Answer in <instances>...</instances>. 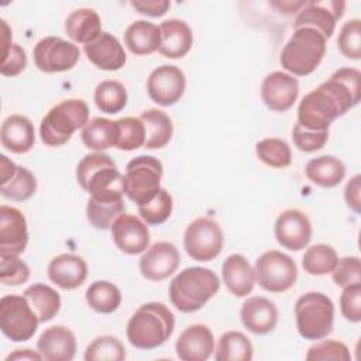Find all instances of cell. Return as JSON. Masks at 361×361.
<instances>
[{"label": "cell", "instance_id": "6da1fadb", "mask_svg": "<svg viewBox=\"0 0 361 361\" xmlns=\"http://www.w3.org/2000/svg\"><path fill=\"white\" fill-rule=\"evenodd\" d=\"M361 99V73L354 68L337 69L326 82L303 96L298 107V123L313 131L329 130L330 124Z\"/></svg>", "mask_w": 361, "mask_h": 361}, {"label": "cell", "instance_id": "7a4b0ae2", "mask_svg": "<svg viewBox=\"0 0 361 361\" xmlns=\"http://www.w3.org/2000/svg\"><path fill=\"white\" fill-rule=\"evenodd\" d=\"M175 316L159 302L141 305L130 317L126 329L130 344L138 350L161 347L173 333Z\"/></svg>", "mask_w": 361, "mask_h": 361}, {"label": "cell", "instance_id": "3957f363", "mask_svg": "<svg viewBox=\"0 0 361 361\" xmlns=\"http://www.w3.org/2000/svg\"><path fill=\"white\" fill-rule=\"evenodd\" d=\"M220 289L214 271L203 267H189L180 271L169 283V300L182 313L202 309Z\"/></svg>", "mask_w": 361, "mask_h": 361}, {"label": "cell", "instance_id": "277c9868", "mask_svg": "<svg viewBox=\"0 0 361 361\" xmlns=\"http://www.w3.org/2000/svg\"><path fill=\"white\" fill-rule=\"evenodd\" d=\"M124 176L109 154L94 151L85 155L76 166V180L96 199H123Z\"/></svg>", "mask_w": 361, "mask_h": 361}, {"label": "cell", "instance_id": "5b68a950", "mask_svg": "<svg viewBox=\"0 0 361 361\" xmlns=\"http://www.w3.org/2000/svg\"><path fill=\"white\" fill-rule=\"evenodd\" d=\"M326 38L314 28H295L282 48L279 63L292 76H306L316 71L326 54Z\"/></svg>", "mask_w": 361, "mask_h": 361}, {"label": "cell", "instance_id": "8992f818", "mask_svg": "<svg viewBox=\"0 0 361 361\" xmlns=\"http://www.w3.org/2000/svg\"><path fill=\"white\" fill-rule=\"evenodd\" d=\"M89 121V107L82 99H68L54 106L41 120V141L48 147L66 144Z\"/></svg>", "mask_w": 361, "mask_h": 361}, {"label": "cell", "instance_id": "52a82bcc", "mask_svg": "<svg viewBox=\"0 0 361 361\" xmlns=\"http://www.w3.org/2000/svg\"><path fill=\"white\" fill-rule=\"evenodd\" d=\"M295 319L303 338L310 341L326 338L333 331L334 303L322 292H307L295 303Z\"/></svg>", "mask_w": 361, "mask_h": 361}, {"label": "cell", "instance_id": "ba28073f", "mask_svg": "<svg viewBox=\"0 0 361 361\" xmlns=\"http://www.w3.org/2000/svg\"><path fill=\"white\" fill-rule=\"evenodd\" d=\"M164 168L158 158L152 155H138L127 166L123 179L124 195L141 206L149 202L161 189Z\"/></svg>", "mask_w": 361, "mask_h": 361}, {"label": "cell", "instance_id": "9c48e42d", "mask_svg": "<svg viewBox=\"0 0 361 361\" xmlns=\"http://www.w3.org/2000/svg\"><path fill=\"white\" fill-rule=\"evenodd\" d=\"M255 282L271 293L289 290L298 279L296 262L278 250L261 254L254 265Z\"/></svg>", "mask_w": 361, "mask_h": 361}, {"label": "cell", "instance_id": "30bf717a", "mask_svg": "<svg viewBox=\"0 0 361 361\" xmlns=\"http://www.w3.org/2000/svg\"><path fill=\"white\" fill-rule=\"evenodd\" d=\"M38 324L39 320L24 295H6L0 299V329L8 340L16 343L30 340Z\"/></svg>", "mask_w": 361, "mask_h": 361}, {"label": "cell", "instance_id": "8fae6325", "mask_svg": "<svg viewBox=\"0 0 361 361\" xmlns=\"http://www.w3.org/2000/svg\"><path fill=\"white\" fill-rule=\"evenodd\" d=\"M224 237L219 223L210 217L193 220L185 230L183 248L186 254L200 262L214 259L223 250Z\"/></svg>", "mask_w": 361, "mask_h": 361}, {"label": "cell", "instance_id": "7c38bea8", "mask_svg": "<svg viewBox=\"0 0 361 361\" xmlns=\"http://www.w3.org/2000/svg\"><path fill=\"white\" fill-rule=\"evenodd\" d=\"M35 66L45 73H56L72 69L80 56L75 42L61 37H45L39 39L32 51Z\"/></svg>", "mask_w": 361, "mask_h": 361}, {"label": "cell", "instance_id": "4fadbf2b", "mask_svg": "<svg viewBox=\"0 0 361 361\" xmlns=\"http://www.w3.org/2000/svg\"><path fill=\"white\" fill-rule=\"evenodd\" d=\"M185 73L175 65H161L155 68L147 79L149 99L164 107L178 103L185 93Z\"/></svg>", "mask_w": 361, "mask_h": 361}, {"label": "cell", "instance_id": "5bb4252c", "mask_svg": "<svg viewBox=\"0 0 361 361\" xmlns=\"http://www.w3.org/2000/svg\"><path fill=\"white\" fill-rule=\"evenodd\" d=\"M344 7L345 3L338 0L306 1L293 21V28H314L329 39L336 30V23L343 17Z\"/></svg>", "mask_w": 361, "mask_h": 361}, {"label": "cell", "instance_id": "9a60e30c", "mask_svg": "<svg viewBox=\"0 0 361 361\" xmlns=\"http://www.w3.org/2000/svg\"><path fill=\"white\" fill-rule=\"evenodd\" d=\"M179 262L180 255L175 244L169 241H158L142 252L138 267L145 279L159 282L175 274Z\"/></svg>", "mask_w": 361, "mask_h": 361}, {"label": "cell", "instance_id": "2e32d148", "mask_svg": "<svg viewBox=\"0 0 361 361\" xmlns=\"http://www.w3.org/2000/svg\"><path fill=\"white\" fill-rule=\"evenodd\" d=\"M275 238L286 250L300 251L312 240V223L309 217L298 209L282 212L275 221Z\"/></svg>", "mask_w": 361, "mask_h": 361}, {"label": "cell", "instance_id": "e0dca14e", "mask_svg": "<svg viewBox=\"0 0 361 361\" xmlns=\"http://www.w3.org/2000/svg\"><path fill=\"white\" fill-rule=\"evenodd\" d=\"M116 247L127 254L137 255L149 245V231L147 223L134 214H120L110 227Z\"/></svg>", "mask_w": 361, "mask_h": 361}, {"label": "cell", "instance_id": "ac0fdd59", "mask_svg": "<svg viewBox=\"0 0 361 361\" xmlns=\"http://www.w3.org/2000/svg\"><path fill=\"white\" fill-rule=\"evenodd\" d=\"M299 96L298 79L286 72L275 71L268 73L261 85V99L264 104L274 110L283 113L289 110Z\"/></svg>", "mask_w": 361, "mask_h": 361}, {"label": "cell", "instance_id": "d6986e66", "mask_svg": "<svg viewBox=\"0 0 361 361\" xmlns=\"http://www.w3.org/2000/svg\"><path fill=\"white\" fill-rule=\"evenodd\" d=\"M28 244L24 214L11 206L0 207V255H20Z\"/></svg>", "mask_w": 361, "mask_h": 361}, {"label": "cell", "instance_id": "ffe728a7", "mask_svg": "<svg viewBox=\"0 0 361 361\" xmlns=\"http://www.w3.org/2000/svg\"><path fill=\"white\" fill-rule=\"evenodd\" d=\"M175 350L182 361H206L214 351L213 333L204 324H192L179 334Z\"/></svg>", "mask_w": 361, "mask_h": 361}, {"label": "cell", "instance_id": "44dd1931", "mask_svg": "<svg viewBox=\"0 0 361 361\" xmlns=\"http://www.w3.org/2000/svg\"><path fill=\"white\" fill-rule=\"evenodd\" d=\"M241 323L252 334L264 336L271 333L278 323L276 306L264 296L248 298L240 310Z\"/></svg>", "mask_w": 361, "mask_h": 361}, {"label": "cell", "instance_id": "7402d4cb", "mask_svg": "<svg viewBox=\"0 0 361 361\" xmlns=\"http://www.w3.org/2000/svg\"><path fill=\"white\" fill-rule=\"evenodd\" d=\"M37 351L45 361H71L76 354V337L65 326L48 327L37 341Z\"/></svg>", "mask_w": 361, "mask_h": 361}, {"label": "cell", "instance_id": "603a6c76", "mask_svg": "<svg viewBox=\"0 0 361 361\" xmlns=\"http://www.w3.org/2000/svg\"><path fill=\"white\" fill-rule=\"evenodd\" d=\"M87 59L102 71H118L127 61L120 41L110 32H102L94 41L83 45Z\"/></svg>", "mask_w": 361, "mask_h": 361}, {"label": "cell", "instance_id": "cb8c5ba5", "mask_svg": "<svg viewBox=\"0 0 361 361\" xmlns=\"http://www.w3.org/2000/svg\"><path fill=\"white\" fill-rule=\"evenodd\" d=\"M47 274L51 282L62 289L72 290L86 281L87 264L79 255L59 254L48 264Z\"/></svg>", "mask_w": 361, "mask_h": 361}, {"label": "cell", "instance_id": "d4e9b609", "mask_svg": "<svg viewBox=\"0 0 361 361\" xmlns=\"http://www.w3.org/2000/svg\"><path fill=\"white\" fill-rule=\"evenodd\" d=\"M221 278L228 292L237 298L250 295L255 285L254 268L241 254H231L224 259Z\"/></svg>", "mask_w": 361, "mask_h": 361}, {"label": "cell", "instance_id": "484cf974", "mask_svg": "<svg viewBox=\"0 0 361 361\" xmlns=\"http://www.w3.org/2000/svg\"><path fill=\"white\" fill-rule=\"evenodd\" d=\"M1 145L13 154H25L35 144V130L31 120L23 114L8 116L0 130Z\"/></svg>", "mask_w": 361, "mask_h": 361}, {"label": "cell", "instance_id": "4316f807", "mask_svg": "<svg viewBox=\"0 0 361 361\" xmlns=\"http://www.w3.org/2000/svg\"><path fill=\"white\" fill-rule=\"evenodd\" d=\"M161 45L159 54L169 59L183 58L192 48L193 34L190 27L178 18H169L159 24Z\"/></svg>", "mask_w": 361, "mask_h": 361}, {"label": "cell", "instance_id": "83f0119b", "mask_svg": "<svg viewBox=\"0 0 361 361\" xmlns=\"http://www.w3.org/2000/svg\"><path fill=\"white\" fill-rule=\"evenodd\" d=\"M124 44L134 55H151L161 45L159 27L147 20H137L124 31Z\"/></svg>", "mask_w": 361, "mask_h": 361}, {"label": "cell", "instance_id": "f1b7e54d", "mask_svg": "<svg viewBox=\"0 0 361 361\" xmlns=\"http://www.w3.org/2000/svg\"><path fill=\"white\" fill-rule=\"evenodd\" d=\"M65 32L75 44L86 45L103 32L100 17L93 8H78L66 17Z\"/></svg>", "mask_w": 361, "mask_h": 361}, {"label": "cell", "instance_id": "f546056e", "mask_svg": "<svg viewBox=\"0 0 361 361\" xmlns=\"http://www.w3.org/2000/svg\"><path fill=\"white\" fill-rule=\"evenodd\" d=\"M306 178L322 188H334L345 176V165L333 155H322L310 159L305 166Z\"/></svg>", "mask_w": 361, "mask_h": 361}, {"label": "cell", "instance_id": "4dcf8cb0", "mask_svg": "<svg viewBox=\"0 0 361 361\" xmlns=\"http://www.w3.org/2000/svg\"><path fill=\"white\" fill-rule=\"evenodd\" d=\"M140 120L145 127V148L159 149L171 141L173 134V124L165 111L158 109H148L141 113Z\"/></svg>", "mask_w": 361, "mask_h": 361}, {"label": "cell", "instance_id": "1f68e13d", "mask_svg": "<svg viewBox=\"0 0 361 361\" xmlns=\"http://www.w3.org/2000/svg\"><path fill=\"white\" fill-rule=\"evenodd\" d=\"M82 142L93 151H104L116 147L118 140L117 120H109L104 117H94L80 131Z\"/></svg>", "mask_w": 361, "mask_h": 361}, {"label": "cell", "instance_id": "d6a6232c", "mask_svg": "<svg viewBox=\"0 0 361 361\" xmlns=\"http://www.w3.org/2000/svg\"><path fill=\"white\" fill-rule=\"evenodd\" d=\"M24 296L37 314L39 323L49 322L58 314L61 309L59 293L45 283H34L28 286L24 290Z\"/></svg>", "mask_w": 361, "mask_h": 361}, {"label": "cell", "instance_id": "836d02e7", "mask_svg": "<svg viewBox=\"0 0 361 361\" xmlns=\"http://www.w3.org/2000/svg\"><path fill=\"white\" fill-rule=\"evenodd\" d=\"M254 348L251 341L241 331H226L220 336L214 360L217 361H250L252 360Z\"/></svg>", "mask_w": 361, "mask_h": 361}, {"label": "cell", "instance_id": "e575fe53", "mask_svg": "<svg viewBox=\"0 0 361 361\" xmlns=\"http://www.w3.org/2000/svg\"><path fill=\"white\" fill-rule=\"evenodd\" d=\"M85 296L89 307L103 314L116 312L121 303L120 289L109 281H96L90 283Z\"/></svg>", "mask_w": 361, "mask_h": 361}, {"label": "cell", "instance_id": "d590c367", "mask_svg": "<svg viewBox=\"0 0 361 361\" xmlns=\"http://www.w3.org/2000/svg\"><path fill=\"white\" fill-rule=\"evenodd\" d=\"M123 213V199H96L90 196L86 204V217L89 223L99 230L110 228L114 220Z\"/></svg>", "mask_w": 361, "mask_h": 361}, {"label": "cell", "instance_id": "8d00e7d4", "mask_svg": "<svg viewBox=\"0 0 361 361\" xmlns=\"http://www.w3.org/2000/svg\"><path fill=\"white\" fill-rule=\"evenodd\" d=\"M96 107L106 114H116L127 104V90L123 83L117 80H103L94 89Z\"/></svg>", "mask_w": 361, "mask_h": 361}, {"label": "cell", "instance_id": "74e56055", "mask_svg": "<svg viewBox=\"0 0 361 361\" xmlns=\"http://www.w3.org/2000/svg\"><path fill=\"white\" fill-rule=\"evenodd\" d=\"M338 261L337 252L331 245L316 244L309 247L302 257V267L310 275L330 274Z\"/></svg>", "mask_w": 361, "mask_h": 361}, {"label": "cell", "instance_id": "f35d334b", "mask_svg": "<svg viewBox=\"0 0 361 361\" xmlns=\"http://www.w3.org/2000/svg\"><path fill=\"white\" fill-rule=\"evenodd\" d=\"M37 192V179L25 166H17L16 173L6 182L0 183V193L10 200L24 202Z\"/></svg>", "mask_w": 361, "mask_h": 361}, {"label": "cell", "instance_id": "ab89813d", "mask_svg": "<svg viewBox=\"0 0 361 361\" xmlns=\"http://www.w3.org/2000/svg\"><path fill=\"white\" fill-rule=\"evenodd\" d=\"M258 159L271 168H286L292 162V151L281 138H264L255 144Z\"/></svg>", "mask_w": 361, "mask_h": 361}, {"label": "cell", "instance_id": "60d3db41", "mask_svg": "<svg viewBox=\"0 0 361 361\" xmlns=\"http://www.w3.org/2000/svg\"><path fill=\"white\" fill-rule=\"evenodd\" d=\"M83 358L86 361H123L126 348L117 337L100 336L86 347Z\"/></svg>", "mask_w": 361, "mask_h": 361}, {"label": "cell", "instance_id": "b9f144b4", "mask_svg": "<svg viewBox=\"0 0 361 361\" xmlns=\"http://www.w3.org/2000/svg\"><path fill=\"white\" fill-rule=\"evenodd\" d=\"M173 209V200L171 193L161 188L158 193L147 203L138 206L140 217L149 226H158L165 223Z\"/></svg>", "mask_w": 361, "mask_h": 361}, {"label": "cell", "instance_id": "7bdbcfd3", "mask_svg": "<svg viewBox=\"0 0 361 361\" xmlns=\"http://www.w3.org/2000/svg\"><path fill=\"white\" fill-rule=\"evenodd\" d=\"M118 140L116 148L121 151H134L145 144V127L140 117H124L117 120Z\"/></svg>", "mask_w": 361, "mask_h": 361}, {"label": "cell", "instance_id": "ee69618b", "mask_svg": "<svg viewBox=\"0 0 361 361\" xmlns=\"http://www.w3.org/2000/svg\"><path fill=\"white\" fill-rule=\"evenodd\" d=\"M340 52L348 59L361 58V21L358 18L348 20L343 24L337 38Z\"/></svg>", "mask_w": 361, "mask_h": 361}, {"label": "cell", "instance_id": "f6af8a7d", "mask_svg": "<svg viewBox=\"0 0 361 361\" xmlns=\"http://www.w3.org/2000/svg\"><path fill=\"white\" fill-rule=\"evenodd\" d=\"M306 360L309 361H350L351 354L348 347L336 340H323L313 344L307 353Z\"/></svg>", "mask_w": 361, "mask_h": 361}, {"label": "cell", "instance_id": "bcb514c9", "mask_svg": "<svg viewBox=\"0 0 361 361\" xmlns=\"http://www.w3.org/2000/svg\"><path fill=\"white\" fill-rule=\"evenodd\" d=\"M30 278V267L18 255H0V281L7 286H17Z\"/></svg>", "mask_w": 361, "mask_h": 361}, {"label": "cell", "instance_id": "7dc6e473", "mask_svg": "<svg viewBox=\"0 0 361 361\" xmlns=\"http://www.w3.org/2000/svg\"><path fill=\"white\" fill-rule=\"evenodd\" d=\"M330 274H331L333 282L340 288L361 283V262H360V258L355 257V255L340 258L337 261L334 269Z\"/></svg>", "mask_w": 361, "mask_h": 361}, {"label": "cell", "instance_id": "c3c4849f", "mask_svg": "<svg viewBox=\"0 0 361 361\" xmlns=\"http://www.w3.org/2000/svg\"><path fill=\"white\" fill-rule=\"evenodd\" d=\"M292 140L298 149L303 152H314L326 145L329 140V130L313 131L296 123L292 128Z\"/></svg>", "mask_w": 361, "mask_h": 361}, {"label": "cell", "instance_id": "681fc988", "mask_svg": "<svg viewBox=\"0 0 361 361\" xmlns=\"http://www.w3.org/2000/svg\"><path fill=\"white\" fill-rule=\"evenodd\" d=\"M340 296V310L345 320L358 323L361 320V283L343 288Z\"/></svg>", "mask_w": 361, "mask_h": 361}, {"label": "cell", "instance_id": "f907efd6", "mask_svg": "<svg viewBox=\"0 0 361 361\" xmlns=\"http://www.w3.org/2000/svg\"><path fill=\"white\" fill-rule=\"evenodd\" d=\"M27 66L25 51L18 44H10L3 48L0 73L3 76H17Z\"/></svg>", "mask_w": 361, "mask_h": 361}, {"label": "cell", "instance_id": "816d5d0a", "mask_svg": "<svg viewBox=\"0 0 361 361\" xmlns=\"http://www.w3.org/2000/svg\"><path fill=\"white\" fill-rule=\"evenodd\" d=\"M130 4L140 14L149 17H162L171 7V3L168 0H133L130 1Z\"/></svg>", "mask_w": 361, "mask_h": 361}, {"label": "cell", "instance_id": "f5cc1de1", "mask_svg": "<svg viewBox=\"0 0 361 361\" xmlns=\"http://www.w3.org/2000/svg\"><path fill=\"white\" fill-rule=\"evenodd\" d=\"M360 192H361V176L355 175L353 176L344 189V199L347 206L357 214L361 212V200H360Z\"/></svg>", "mask_w": 361, "mask_h": 361}, {"label": "cell", "instance_id": "db71d44e", "mask_svg": "<svg viewBox=\"0 0 361 361\" xmlns=\"http://www.w3.org/2000/svg\"><path fill=\"white\" fill-rule=\"evenodd\" d=\"M17 171V165L6 155H0V183L8 180Z\"/></svg>", "mask_w": 361, "mask_h": 361}, {"label": "cell", "instance_id": "11a10c76", "mask_svg": "<svg viewBox=\"0 0 361 361\" xmlns=\"http://www.w3.org/2000/svg\"><path fill=\"white\" fill-rule=\"evenodd\" d=\"M11 360H17V361H21V360H28V361H39L42 360L41 354L38 351H32L30 348H23V350H16L14 353L8 354L6 357V361H11Z\"/></svg>", "mask_w": 361, "mask_h": 361}]
</instances>
